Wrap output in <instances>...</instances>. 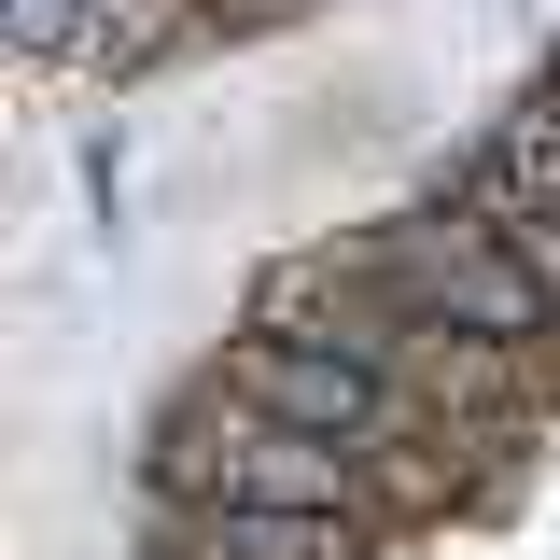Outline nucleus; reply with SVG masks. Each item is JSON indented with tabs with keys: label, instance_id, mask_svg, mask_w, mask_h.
Here are the masks:
<instances>
[{
	"label": "nucleus",
	"instance_id": "obj_3",
	"mask_svg": "<svg viewBox=\"0 0 560 560\" xmlns=\"http://www.w3.org/2000/svg\"><path fill=\"white\" fill-rule=\"evenodd\" d=\"M154 560H393V533L280 518V504H154Z\"/></svg>",
	"mask_w": 560,
	"mask_h": 560
},
{
	"label": "nucleus",
	"instance_id": "obj_2",
	"mask_svg": "<svg viewBox=\"0 0 560 560\" xmlns=\"http://www.w3.org/2000/svg\"><path fill=\"white\" fill-rule=\"evenodd\" d=\"M210 378H224L238 407L323 434V448H364V463H393V477H434V490H448V434H463V420H434L420 393H393V378H378V364H350V350H308V337L238 323ZM448 504H463V490H448Z\"/></svg>",
	"mask_w": 560,
	"mask_h": 560
},
{
	"label": "nucleus",
	"instance_id": "obj_4",
	"mask_svg": "<svg viewBox=\"0 0 560 560\" xmlns=\"http://www.w3.org/2000/svg\"><path fill=\"white\" fill-rule=\"evenodd\" d=\"M84 14H98V0H0V28H14L28 57H70V43H84Z\"/></svg>",
	"mask_w": 560,
	"mask_h": 560
},
{
	"label": "nucleus",
	"instance_id": "obj_1",
	"mask_svg": "<svg viewBox=\"0 0 560 560\" xmlns=\"http://www.w3.org/2000/svg\"><path fill=\"white\" fill-rule=\"evenodd\" d=\"M140 490L154 504H280V518H350V533H407V518H448L434 477H393L364 448H323L294 420L238 407L224 378H197L183 407L140 434Z\"/></svg>",
	"mask_w": 560,
	"mask_h": 560
}]
</instances>
